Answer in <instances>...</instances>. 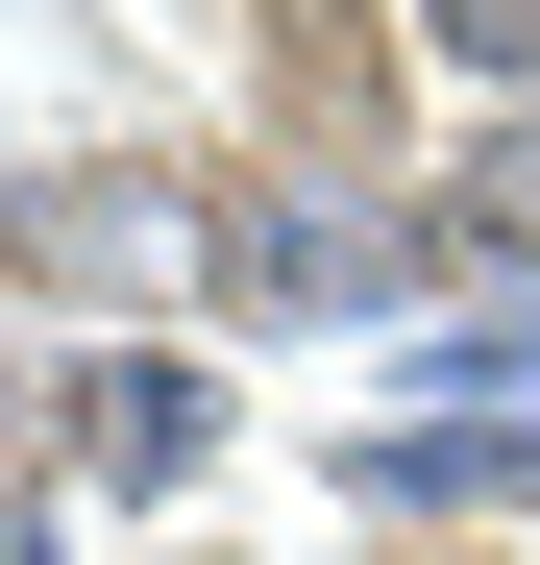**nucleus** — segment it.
Instances as JSON below:
<instances>
[{
    "label": "nucleus",
    "mask_w": 540,
    "mask_h": 565,
    "mask_svg": "<svg viewBox=\"0 0 540 565\" xmlns=\"http://www.w3.org/2000/svg\"><path fill=\"white\" fill-rule=\"evenodd\" d=\"M222 443H246L222 344H50V492H99V516H172Z\"/></svg>",
    "instance_id": "7ed1b4c3"
},
{
    "label": "nucleus",
    "mask_w": 540,
    "mask_h": 565,
    "mask_svg": "<svg viewBox=\"0 0 540 565\" xmlns=\"http://www.w3.org/2000/svg\"><path fill=\"white\" fill-rule=\"evenodd\" d=\"M369 320H442L418 172H369L344 124L222 148V296H197V344H369Z\"/></svg>",
    "instance_id": "f257e3e1"
},
{
    "label": "nucleus",
    "mask_w": 540,
    "mask_h": 565,
    "mask_svg": "<svg viewBox=\"0 0 540 565\" xmlns=\"http://www.w3.org/2000/svg\"><path fill=\"white\" fill-rule=\"evenodd\" d=\"M0 565H74V492H50V467H0Z\"/></svg>",
    "instance_id": "0eeeda50"
},
{
    "label": "nucleus",
    "mask_w": 540,
    "mask_h": 565,
    "mask_svg": "<svg viewBox=\"0 0 540 565\" xmlns=\"http://www.w3.org/2000/svg\"><path fill=\"white\" fill-rule=\"evenodd\" d=\"M418 222H442V296H540V124H467V148H442L418 172Z\"/></svg>",
    "instance_id": "39448f33"
},
{
    "label": "nucleus",
    "mask_w": 540,
    "mask_h": 565,
    "mask_svg": "<svg viewBox=\"0 0 540 565\" xmlns=\"http://www.w3.org/2000/svg\"><path fill=\"white\" fill-rule=\"evenodd\" d=\"M0 296L74 344H197L222 296V148H50L25 222H0Z\"/></svg>",
    "instance_id": "f03ea898"
},
{
    "label": "nucleus",
    "mask_w": 540,
    "mask_h": 565,
    "mask_svg": "<svg viewBox=\"0 0 540 565\" xmlns=\"http://www.w3.org/2000/svg\"><path fill=\"white\" fill-rule=\"evenodd\" d=\"M320 492H344V516H393V541L540 516V418H442V394H393V418H344V443H320Z\"/></svg>",
    "instance_id": "20e7f679"
},
{
    "label": "nucleus",
    "mask_w": 540,
    "mask_h": 565,
    "mask_svg": "<svg viewBox=\"0 0 540 565\" xmlns=\"http://www.w3.org/2000/svg\"><path fill=\"white\" fill-rule=\"evenodd\" d=\"M418 394H442V418H540V296H492V320H418Z\"/></svg>",
    "instance_id": "423d86ee"
}]
</instances>
